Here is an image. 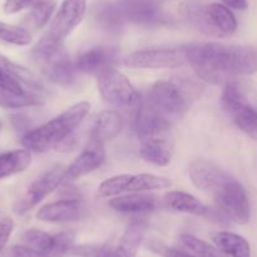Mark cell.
<instances>
[{
	"mask_svg": "<svg viewBox=\"0 0 257 257\" xmlns=\"http://www.w3.org/2000/svg\"><path fill=\"white\" fill-rule=\"evenodd\" d=\"M187 59L199 78L216 85L257 72V49L248 46L214 42L190 44L187 46Z\"/></svg>",
	"mask_w": 257,
	"mask_h": 257,
	"instance_id": "6da1fadb",
	"label": "cell"
},
{
	"mask_svg": "<svg viewBox=\"0 0 257 257\" xmlns=\"http://www.w3.org/2000/svg\"><path fill=\"white\" fill-rule=\"evenodd\" d=\"M190 180L198 189L211 193L217 209L228 222L246 224L251 218L243 185L211 160L197 159L189 167Z\"/></svg>",
	"mask_w": 257,
	"mask_h": 257,
	"instance_id": "7a4b0ae2",
	"label": "cell"
},
{
	"mask_svg": "<svg viewBox=\"0 0 257 257\" xmlns=\"http://www.w3.org/2000/svg\"><path fill=\"white\" fill-rule=\"evenodd\" d=\"M90 111V103L82 101L62 112L48 122L31 128L22 138V144L29 152L44 153L57 148L63 140L73 135L76 128L82 123Z\"/></svg>",
	"mask_w": 257,
	"mask_h": 257,
	"instance_id": "3957f363",
	"label": "cell"
},
{
	"mask_svg": "<svg viewBox=\"0 0 257 257\" xmlns=\"http://www.w3.org/2000/svg\"><path fill=\"white\" fill-rule=\"evenodd\" d=\"M179 16L187 26L211 37L226 38L237 31V21L228 7L203 0H184Z\"/></svg>",
	"mask_w": 257,
	"mask_h": 257,
	"instance_id": "277c9868",
	"label": "cell"
},
{
	"mask_svg": "<svg viewBox=\"0 0 257 257\" xmlns=\"http://www.w3.org/2000/svg\"><path fill=\"white\" fill-rule=\"evenodd\" d=\"M199 95V87L192 81L182 78L158 81L152 87L148 102L159 115L173 123L184 115L190 102Z\"/></svg>",
	"mask_w": 257,
	"mask_h": 257,
	"instance_id": "5b68a950",
	"label": "cell"
},
{
	"mask_svg": "<svg viewBox=\"0 0 257 257\" xmlns=\"http://www.w3.org/2000/svg\"><path fill=\"white\" fill-rule=\"evenodd\" d=\"M32 58L41 67L44 77L56 85L68 87L77 80V67L63 48V43H56L43 37L32 49Z\"/></svg>",
	"mask_w": 257,
	"mask_h": 257,
	"instance_id": "8992f818",
	"label": "cell"
},
{
	"mask_svg": "<svg viewBox=\"0 0 257 257\" xmlns=\"http://www.w3.org/2000/svg\"><path fill=\"white\" fill-rule=\"evenodd\" d=\"M101 96L108 105L116 108H134L140 106V96L128 78L113 67L97 76Z\"/></svg>",
	"mask_w": 257,
	"mask_h": 257,
	"instance_id": "52a82bcc",
	"label": "cell"
},
{
	"mask_svg": "<svg viewBox=\"0 0 257 257\" xmlns=\"http://www.w3.org/2000/svg\"><path fill=\"white\" fill-rule=\"evenodd\" d=\"M187 62V47H160L134 52L122 63L133 70H160L182 67Z\"/></svg>",
	"mask_w": 257,
	"mask_h": 257,
	"instance_id": "ba28073f",
	"label": "cell"
},
{
	"mask_svg": "<svg viewBox=\"0 0 257 257\" xmlns=\"http://www.w3.org/2000/svg\"><path fill=\"white\" fill-rule=\"evenodd\" d=\"M172 182L164 177L154 174H121L111 177L98 187L100 197H113L130 193H144L150 190L167 189Z\"/></svg>",
	"mask_w": 257,
	"mask_h": 257,
	"instance_id": "9c48e42d",
	"label": "cell"
},
{
	"mask_svg": "<svg viewBox=\"0 0 257 257\" xmlns=\"http://www.w3.org/2000/svg\"><path fill=\"white\" fill-rule=\"evenodd\" d=\"M116 4L126 23L143 27L170 24V18L160 7V0H117Z\"/></svg>",
	"mask_w": 257,
	"mask_h": 257,
	"instance_id": "30bf717a",
	"label": "cell"
},
{
	"mask_svg": "<svg viewBox=\"0 0 257 257\" xmlns=\"http://www.w3.org/2000/svg\"><path fill=\"white\" fill-rule=\"evenodd\" d=\"M85 13L86 0H63L44 37L56 43H63L82 22Z\"/></svg>",
	"mask_w": 257,
	"mask_h": 257,
	"instance_id": "8fae6325",
	"label": "cell"
},
{
	"mask_svg": "<svg viewBox=\"0 0 257 257\" xmlns=\"http://www.w3.org/2000/svg\"><path fill=\"white\" fill-rule=\"evenodd\" d=\"M66 169L67 168L58 165V167L52 168L49 172L44 173L42 177L34 180L31 187L28 188L26 196L21 201L17 202V204L14 206L16 213L23 214L31 211L39 202H42L47 196H49L53 190H56L66 180Z\"/></svg>",
	"mask_w": 257,
	"mask_h": 257,
	"instance_id": "7c38bea8",
	"label": "cell"
},
{
	"mask_svg": "<svg viewBox=\"0 0 257 257\" xmlns=\"http://www.w3.org/2000/svg\"><path fill=\"white\" fill-rule=\"evenodd\" d=\"M164 202L169 208L178 212H184V213L194 214V216L204 217L207 219L217 222V223H227V218L218 211V209H212L204 203H202L198 198L185 192H168L164 196Z\"/></svg>",
	"mask_w": 257,
	"mask_h": 257,
	"instance_id": "4fadbf2b",
	"label": "cell"
},
{
	"mask_svg": "<svg viewBox=\"0 0 257 257\" xmlns=\"http://www.w3.org/2000/svg\"><path fill=\"white\" fill-rule=\"evenodd\" d=\"M170 127H172V122L159 115L148 101L139 106L137 118H135V130H137V135L140 142L165 138Z\"/></svg>",
	"mask_w": 257,
	"mask_h": 257,
	"instance_id": "5bb4252c",
	"label": "cell"
},
{
	"mask_svg": "<svg viewBox=\"0 0 257 257\" xmlns=\"http://www.w3.org/2000/svg\"><path fill=\"white\" fill-rule=\"evenodd\" d=\"M103 162H105L103 142L91 137L90 142L87 143L85 149L73 160L72 164L66 169V179H78V178L100 168Z\"/></svg>",
	"mask_w": 257,
	"mask_h": 257,
	"instance_id": "9a60e30c",
	"label": "cell"
},
{
	"mask_svg": "<svg viewBox=\"0 0 257 257\" xmlns=\"http://www.w3.org/2000/svg\"><path fill=\"white\" fill-rule=\"evenodd\" d=\"M83 212L85 207L80 198H63L39 208L37 218L43 222L64 223L80 219L83 216Z\"/></svg>",
	"mask_w": 257,
	"mask_h": 257,
	"instance_id": "2e32d148",
	"label": "cell"
},
{
	"mask_svg": "<svg viewBox=\"0 0 257 257\" xmlns=\"http://www.w3.org/2000/svg\"><path fill=\"white\" fill-rule=\"evenodd\" d=\"M117 49L112 47H93L78 56L76 67L88 75L98 76L107 68L112 67L117 59Z\"/></svg>",
	"mask_w": 257,
	"mask_h": 257,
	"instance_id": "e0dca14e",
	"label": "cell"
},
{
	"mask_svg": "<svg viewBox=\"0 0 257 257\" xmlns=\"http://www.w3.org/2000/svg\"><path fill=\"white\" fill-rule=\"evenodd\" d=\"M108 206L120 213H144L157 209L158 198L147 193H130L111 199Z\"/></svg>",
	"mask_w": 257,
	"mask_h": 257,
	"instance_id": "ac0fdd59",
	"label": "cell"
},
{
	"mask_svg": "<svg viewBox=\"0 0 257 257\" xmlns=\"http://www.w3.org/2000/svg\"><path fill=\"white\" fill-rule=\"evenodd\" d=\"M148 223L144 219H134L121 236L117 247L113 248L112 257H137L144 239Z\"/></svg>",
	"mask_w": 257,
	"mask_h": 257,
	"instance_id": "d6986e66",
	"label": "cell"
},
{
	"mask_svg": "<svg viewBox=\"0 0 257 257\" xmlns=\"http://www.w3.org/2000/svg\"><path fill=\"white\" fill-rule=\"evenodd\" d=\"M92 18L97 27L106 33L117 36L123 31L126 22L121 16L116 3L102 2L93 7Z\"/></svg>",
	"mask_w": 257,
	"mask_h": 257,
	"instance_id": "ffe728a7",
	"label": "cell"
},
{
	"mask_svg": "<svg viewBox=\"0 0 257 257\" xmlns=\"http://www.w3.org/2000/svg\"><path fill=\"white\" fill-rule=\"evenodd\" d=\"M212 241L224 254L228 257H251V247L239 234L233 232L218 231L211 234Z\"/></svg>",
	"mask_w": 257,
	"mask_h": 257,
	"instance_id": "44dd1931",
	"label": "cell"
},
{
	"mask_svg": "<svg viewBox=\"0 0 257 257\" xmlns=\"http://www.w3.org/2000/svg\"><path fill=\"white\" fill-rule=\"evenodd\" d=\"M121 128H122V118L120 113L115 110H105L98 113L96 117L91 137L105 143L107 140L115 139L120 134Z\"/></svg>",
	"mask_w": 257,
	"mask_h": 257,
	"instance_id": "7402d4cb",
	"label": "cell"
},
{
	"mask_svg": "<svg viewBox=\"0 0 257 257\" xmlns=\"http://www.w3.org/2000/svg\"><path fill=\"white\" fill-rule=\"evenodd\" d=\"M140 155L145 162L164 167L172 162L173 152L167 138L143 140L140 145Z\"/></svg>",
	"mask_w": 257,
	"mask_h": 257,
	"instance_id": "603a6c76",
	"label": "cell"
},
{
	"mask_svg": "<svg viewBox=\"0 0 257 257\" xmlns=\"http://www.w3.org/2000/svg\"><path fill=\"white\" fill-rule=\"evenodd\" d=\"M0 66L12 76L16 81H18L22 86L28 88L31 92H42L44 91V82L28 68L23 67L21 64L9 61L6 57L0 56Z\"/></svg>",
	"mask_w": 257,
	"mask_h": 257,
	"instance_id": "cb8c5ba5",
	"label": "cell"
},
{
	"mask_svg": "<svg viewBox=\"0 0 257 257\" xmlns=\"http://www.w3.org/2000/svg\"><path fill=\"white\" fill-rule=\"evenodd\" d=\"M32 163V154L28 149L13 150L0 155V179L24 172Z\"/></svg>",
	"mask_w": 257,
	"mask_h": 257,
	"instance_id": "d4e9b609",
	"label": "cell"
},
{
	"mask_svg": "<svg viewBox=\"0 0 257 257\" xmlns=\"http://www.w3.org/2000/svg\"><path fill=\"white\" fill-rule=\"evenodd\" d=\"M236 123L237 127L243 132L247 137L257 142V108L249 105L248 102H244L239 106L233 113L229 115Z\"/></svg>",
	"mask_w": 257,
	"mask_h": 257,
	"instance_id": "484cf974",
	"label": "cell"
},
{
	"mask_svg": "<svg viewBox=\"0 0 257 257\" xmlns=\"http://www.w3.org/2000/svg\"><path fill=\"white\" fill-rule=\"evenodd\" d=\"M54 9H56L54 0H38L31 8V12L27 14L23 22L24 26L34 31L43 28L51 19Z\"/></svg>",
	"mask_w": 257,
	"mask_h": 257,
	"instance_id": "4316f807",
	"label": "cell"
},
{
	"mask_svg": "<svg viewBox=\"0 0 257 257\" xmlns=\"http://www.w3.org/2000/svg\"><path fill=\"white\" fill-rule=\"evenodd\" d=\"M43 102L41 96L36 92L18 93L9 92V91L2 90L0 88V107L3 108H22L28 107V106H36Z\"/></svg>",
	"mask_w": 257,
	"mask_h": 257,
	"instance_id": "83f0119b",
	"label": "cell"
},
{
	"mask_svg": "<svg viewBox=\"0 0 257 257\" xmlns=\"http://www.w3.org/2000/svg\"><path fill=\"white\" fill-rule=\"evenodd\" d=\"M180 241L187 247L189 251L196 253L198 257H228L224 254L218 247L209 244L208 242L198 238V237L193 236V234L184 233L180 236Z\"/></svg>",
	"mask_w": 257,
	"mask_h": 257,
	"instance_id": "f1b7e54d",
	"label": "cell"
},
{
	"mask_svg": "<svg viewBox=\"0 0 257 257\" xmlns=\"http://www.w3.org/2000/svg\"><path fill=\"white\" fill-rule=\"evenodd\" d=\"M0 39L14 46H28L32 42V36L23 27L0 22Z\"/></svg>",
	"mask_w": 257,
	"mask_h": 257,
	"instance_id": "f546056e",
	"label": "cell"
},
{
	"mask_svg": "<svg viewBox=\"0 0 257 257\" xmlns=\"http://www.w3.org/2000/svg\"><path fill=\"white\" fill-rule=\"evenodd\" d=\"M244 102H246V97L242 93L241 88L234 83L227 82L221 96V105L227 115L229 116L231 113H233Z\"/></svg>",
	"mask_w": 257,
	"mask_h": 257,
	"instance_id": "4dcf8cb0",
	"label": "cell"
},
{
	"mask_svg": "<svg viewBox=\"0 0 257 257\" xmlns=\"http://www.w3.org/2000/svg\"><path fill=\"white\" fill-rule=\"evenodd\" d=\"M0 88H2V90L9 91V92L18 93V95L28 92V91L24 90L23 86H22L18 81L14 80L2 66H0Z\"/></svg>",
	"mask_w": 257,
	"mask_h": 257,
	"instance_id": "1f68e13d",
	"label": "cell"
},
{
	"mask_svg": "<svg viewBox=\"0 0 257 257\" xmlns=\"http://www.w3.org/2000/svg\"><path fill=\"white\" fill-rule=\"evenodd\" d=\"M7 257H48L43 252H39L27 244H16L7 252Z\"/></svg>",
	"mask_w": 257,
	"mask_h": 257,
	"instance_id": "d6a6232c",
	"label": "cell"
},
{
	"mask_svg": "<svg viewBox=\"0 0 257 257\" xmlns=\"http://www.w3.org/2000/svg\"><path fill=\"white\" fill-rule=\"evenodd\" d=\"M14 229V222L11 217L0 219V253L6 248L9 238L12 236V232Z\"/></svg>",
	"mask_w": 257,
	"mask_h": 257,
	"instance_id": "836d02e7",
	"label": "cell"
},
{
	"mask_svg": "<svg viewBox=\"0 0 257 257\" xmlns=\"http://www.w3.org/2000/svg\"><path fill=\"white\" fill-rule=\"evenodd\" d=\"M38 0H6L4 12L7 14H16L24 9L32 8Z\"/></svg>",
	"mask_w": 257,
	"mask_h": 257,
	"instance_id": "e575fe53",
	"label": "cell"
},
{
	"mask_svg": "<svg viewBox=\"0 0 257 257\" xmlns=\"http://www.w3.org/2000/svg\"><path fill=\"white\" fill-rule=\"evenodd\" d=\"M101 248V244H82V246H73L68 253L77 257H96Z\"/></svg>",
	"mask_w": 257,
	"mask_h": 257,
	"instance_id": "d590c367",
	"label": "cell"
},
{
	"mask_svg": "<svg viewBox=\"0 0 257 257\" xmlns=\"http://www.w3.org/2000/svg\"><path fill=\"white\" fill-rule=\"evenodd\" d=\"M12 125L14 126L17 132H23L24 134L28 133L31 130V122H29L28 117L22 113H18V115H14L12 116Z\"/></svg>",
	"mask_w": 257,
	"mask_h": 257,
	"instance_id": "8d00e7d4",
	"label": "cell"
},
{
	"mask_svg": "<svg viewBox=\"0 0 257 257\" xmlns=\"http://www.w3.org/2000/svg\"><path fill=\"white\" fill-rule=\"evenodd\" d=\"M158 252L163 254L164 257H198L194 254H190L188 252L182 251L178 248H169V247H164L163 249H158Z\"/></svg>",
	"mask_w": 257,
	"mask_h": 257,
	"instance_id": "74e56055",
	"label": "cell"
},
{
	"mask_svg": "<svg viewBox=\"0 0 257 257\" xmlns=\"http://www.w3.org/2000/svg\"><path fill=\"white\" fill-rule=\"evenodd\" d=\"M226 7L232 9H237V11H244L247 8L246 0H222Z\"/></svg>",
	"mask_w": 257,
	"mask_h": 257,
	"instance_id": "f35d334b",
	"label": "cell"
},
{
	"mask_svg": "<svg viewBox=\"0 0 257 257\" xmlns=\"http://www.w3.org/2000/svg\"><path fill=\"white\" fill-rule=\"evenodd\" d=\"M113 248L110 244H101V248L96 257H112Z\"/></svg>",
	"mask_w": 257,
	"mask_h": 257,
	"instance_id": "ab89813d",
	"label": "cell"
}]
</instances>
